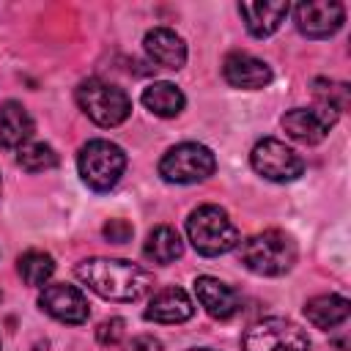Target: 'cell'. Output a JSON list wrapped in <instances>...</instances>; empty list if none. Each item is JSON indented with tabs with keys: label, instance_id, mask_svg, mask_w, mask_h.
<instances>
[{
	"label": "cell",
	"instance_id": "3",
	"mask_svg": "<svg viewBox=\"0 0 351 351\" xmlns=\"http://www.w3.org/2000/svg\"><path fill=\"white\" fill-rule=\"evenodd\" d=\"M241 263L261 277H280L296 263V244L282 230H263L241 241Z\"/></svg>",
	"mask_w": 351,
	"mask_h": 351
},
{
	"label": "cell",
	"instance_id": "21",
	"mask_svg": "<svg viewBox=\"0 0 351 351\" xmlns=\"http://www.w3.org/2000/svg\"><path fill=\"white\" fill-rule=\"evenodd\" d=\"M16 269H19V277H22L27 285H44V282L55 274V261H52L49 252L27 250L25 255H19Z\"/></svg>",
	"mask_w": 351,
	"mask_h": 351
},
{
	"label": "cell",
	"instance_id": "7",
	"mask_svg": "<svg viewBox=\"0 0 351 351\" xmlns=\"http://www.w3.org/2000/svg\"><path fill=\"white\" fill-rule=\"evenodd\" d=\"M241 348L244 351H310V340L304 329L288 318H263L244 332Z\"/></svg>",
	"mask_w": 351,
	"mask_h": 351
},
{
	"label": "cell",
	"instance_id": "8",
	"mask_svg": "<svg viewBox=\"0 0 351 351\" xmlns=\"http://www.w3.org/2000/svg\"><path fill=\"white\" fill-rule=\"evenodd\" d=\"M250 162H252V170L258 176H263L269 181H277V184L296 181L304 173L302 156L293 148H288L282 140H274V137L258 140L252 154H250Z\"/></svg>",
	"mask_w": 351,
	"mask_h": 351
},
{
	"label": "cell",
	"instance_id": "2",
	"mask_svg": "<svg viewBox=\"0 0 351 351\" xmlns=\"http://www.w3.org/2000/svg\"><path fill=\"white\" fill-rule=\"evenodd\" d=\"M186 236H189L192 247L200 255H206V258L225 255L233 247H239V230H236V225L230 222L228 211L219 208V206H214V203L197 206L186 217Z\"/></svg>",
	"mask_w": 351,
	"mask_h": 351
},
{
	"label": "cell",
	"instance_id": "18",
	"mask_svg": "<svg viewBox=\"0 0 351 351\" xmlns=\"http://www.w3.org/2000/svg\"><path fill=\"white\" fill-rule=\"evenodd\" d=\"M351 313V304L346 296H337V293H321V296H313L307 304H304V315L307 321L315 326V329H335L340 324H346Z\"/></svg>",
	"mask_w": 351,
	"mask_h": 351
},
{
	"label": "cell",
	"instance_id": "12",
	"mask_svg": "<svg viewBox=\"0 0 351 351\" xmlns=\"http://www.w3.org/2000/svg\"><path fill=\"white\" fill-rule=\"evenodd\" d=\"M222 77L228 85L233 88H241V90H258V88H266L271 82V69L255 58V55H247V52H230L222 63Z\"/></svg>",
	"mask_w": 351,
	"mask_h": 351
},
{
	"label": "cell",
	"instance_id": "5",
	"mask_svg": "<svg viewBox=\"0 0 351 351\" xmlns=\"http://www.w3.org/2000/svg\"><path fill=\"white\" fill-rule=\"evenodd\" d=\"M123 167H126V154L121 145H115L110 140H88L80 148L77 170L93 192L112 189L118 184V178L123 176Z\"/></svg>",
	"mask_w": 351,
	"mask_h": 351
},
{
	"label": "cell",
	"instance_id": "25",
	"mask_svg": "<svg viewBox=\"0 0 351 351\" xmlns=\"http://www.w3.org/2000/svg\"><path fill=\"white\" fill-rule=\"evenodd\" d=\"M104 236H107L112 244H123V241L132 239V225H129L126 219H110V222L104 225Z\"/></svg>",
	"mask_w": 351,
	"mask_h": 351
},
{
	"label": "cell",
	"instance_id": "28",
	"mask_svg": "<svg viewBox=\"0 0 351 351\" xmlns=\"http://www.w3.org/2000/svg\"><path fill=\"white\" fill-rule=\"evenodd\" d=\"M0 186H3V184H0Z\"/></svg>",
	"mask_w": 351,
	"mask_h": 351
},
{
	"label": "cell",
	"instance_id": "22",
	"mask_svg": "<svg viewBox=\"0 0 351 351\" xmlns=\"http://www.w3.org/2000/svg\"><path fill=\"white\" fill-rule=\"evenodd\" d=\"M16 162L27 173H44L58 165V154L47 143H25L22 148H16Z\"/></svg>",
	"mask_w": 351,
	"mask_h": 351
},
{
	"label": "cell",
	"instance_id": "27",
	"mask_svg": "<svg viewBox=\"0 0 351 351\" xmlns=\"http://www.w3.org/2000/svg\"><path fill=\"white\" fill-rule=\"evenodd\" d=\"M189 351H214V348H189Z\"/></svg>",
	"mask_w": 351,
	"mask_h": 351
},
{
	"label": "cell",
	"instance_id": "9",
	"mask_svg": "<svg viewBox=\"0 0 351 351\" xmlns=\"http://www.w3.org/2000/svg\"><path fill=\"white\" fill-rule=\"evenodd\" d=\"M293 19L302 36L307 38H329L343 27L346 8L337 0H304L293 8Z\"/></svg>",
	"mask_w": 351,
	"mask_h": 351
},
{
	"label": "cell",
	"instance_id": "1",
	"mask_svg": "<svg viewBox=\"0 0 351 351\" xmlns=\"http://www.w3.org/2000/svg\"><path fill=\"white\" fill-rule=\"evenodd\" d=\"M82 285L110 302H137L154 288L151 271L121 258H88L74 266Z\"/></svg>",
	"mask_w": 351,
	"mask_h": 351
},
{
	"label": "cell",
	"instance_id": "13",
	"mask_svg": "<svg viewBox=\"0 0 351 351\" xmlns=\"http://www.w3.org/2000/svg\"><path fill=\"white\" fill-rule=\"evenodd\" d=\"M195 296L203 304V310L211 318H219V321L233 318L239 313V307H241V299H239L236 288H230L222 280L208 277V274H203V277L195 280Z\"/></svg>",
	"mask_w": 351,
	"mask_h": 351
},
{
	"label": "cell",
	"instance_id": "17",
	"mask_svg": "<svg viewBox=\"0 0 351 351\" xmlns=\"http://www.w3.org/2000/svg\"><path fill=\"white\" fill-rule=\"evenodd\" d=\"M33 118L19 101L0 104V148H22L33 137Z\"/></svg>",
	"mask_w": 351,
	"mask_h": 351
},
{
	"label": "cell",
	"instance_id": "6",
	"mask_svg": "<svg viewBox=\"0 0 351 351\" xmlns=\"http://www.w3.org/2000/svg\"><path fill=\"white\" fill-rule=\"evenodd\" d=\"M217 167V159L211 148L200 143H178L173 145L162 162H159V176L167 184H197L206 181Z\"/></svg>",
	"mask_w": 351,
	"mask_h": 351
},
{
	"label": "cell",
	"instance_id": "15",
	"mask_svg": "<svg viewBox=\"0 0 351 351\" xmlns=\"http://www.w3.org/2000/svg\"><path fill=\"white\" fill-rule=\"evenodd\" d=\"M143 47H145V55L156 66H162V69L178 71L186 63V44L170 27H154V30H148L145 38H143Z\"/></svg>",
	"mask_w": 351,
	"mask_h": 351
},
{
	"label": "cell",
	"instance_id": "23",
	"mask_svg": "<svg viewBox=\"0 0 351 351\" xmlns=\"http://www.w3.org/2000/svg\"><path fill=\"white\" fill-rule=\"evenodd\" d=\"M313 93L318 99L321 107H329L335 112L348 107V85L343 82H329V80H315L313 82Z\"/></svg>",
	"mask_w": 351,
	"mask_h": 351
},
{
	"label": "cell",
	"instance_id": "16",
	"mask_svg": "<svg viewBox=\"0 0 351 351\" xmlns=\"http://www.w3.org/2000/svg\"><path fill=\"white\" fill-rule=\"evenodd\" d=\"M195 313L192 299L186 296V291L181 288H162L159 293H154V299L145 307V321L154 324H184L189 321Z\"/></svg>",
	"mask_w": 351,
	"mask_h": 351
},
{
	"label": "cell",
	"instance_id": "10",
	"mask_svg": "<svg viewBox=\"0 0 351 351\" xmlns=\"http://www.w3.org/2000/svg\"><path fill=\"white\" fill-rule=\"evenodd\" d=\"M335 121H337V112L329 110V107H321V104H315V107H293V110H288L282 115V129H285L288 137H293V140H299L304 145H315L329 134Z\"/></svg>",
	"mask_w": 351,
	"mask_h": 351
},
{
	"label": "cell",
	"instance_id": "11",
	"mask_svg": "<svg viewBox=\"0 0 351 351\" xmlns=\"http://www.w3.org/2000/svg\"><path fill=\"white\" fill-rule=\"evenodd\" d=\"M38 307L63 324H82L90 315V304L85 293L77 285H66V282L44 285V291L38 293Z\"/></svg>",
	"mask_w": 351,
	"mask_h": 351
},
{
	"label": "cell",
	"instance_id": "26",
	"mask_svg": "<svg viewBox=\"0 0 351 351\" xmlns=\"http://www.w3.org/2000/svg\"><path fill=\"white\" fill-rule=\"evenodd\" d=\"M126 351H162V343L154 335H137Z\"/></svg>",
	"mask_w": 351,
	"mask_h": 351
},
{
	"label": "cell",
	"instance_id": "24",
	"mask_svg": "<svg viewBox=\"0 0 351 351\" xmlns=\"http://www.w3.org/2000/svg\"><path fill=\"white\" fill-rule=\"evenodd\" d=\"M123 318H110V321H101L99 329H96V340L101 346H115L121 337H123Z\"/></svg>",
	"mask_w": 351,
	"mask_h": 351
},
{
	"label": "cell",
	"instance_id": "20",
	"mask_svg": "<svg viewBox=\"0 0 351 351\" xmlns=\"http://www.w3.org/2000/svg\"><path fill=\"white\" fill-rule=\"evenodd\" d=\"M140 99H143L145 110H151V112L159 115V118H176V115L184 110V104H186L181 88L173 85V82H151V85L143 90Z\"/></svg>",
	"mask_w": 351,
	"mask_h": 351
},
{
	"label": "cell",
	"instance_id": "19",
	"mask_svg": "<svg viewBox=\"0 0 351 351\" xmlns=\"http://www.w3.org/2000/svg\"><path fill=\"white\" fill-rule=\"evenodd\" d=\"M181 252H184V241H181L178 230L170 228V225L154 228V230L148 233L145 244H143V255H145L148 261H154V263H162V266L178 261Z\"/></svg>",
	"mask_w": 351,
	"mask_h": 351
},
{
	"label": "cell",
	"instance_id": "4",
	"mask_svg": "<svg viewBox=\"0 0 351 351\" xmlns=\"http://www.w3.org/2000/svg\"><path fill=\"white\" fill-rule=\"evenodd\" d=\"M77 104L80 110L99 126H118L129 118L132 112V99L126 96L123 88L104 82V80H85L77 88Z\"/></svg>",
	"mask_w": 351,
	"mask_h": 351
},
{
	"label": "cell",
	"instance_id": "14",
	"mask_svg": "<svg viewBox=\"0 0 351 351\" xmlns=\"http://www.w3.org/2000/svg\"><path fill=\"white\" fill-rule=\"evenodd\" d=\"M288 11H291V5L285 0H244V3H239V14L244 16V25L255 38L271 36L282 25Z\"/></svg>",
	"mask_w": 351,
	"mask_h": 351
}]
</instances>
